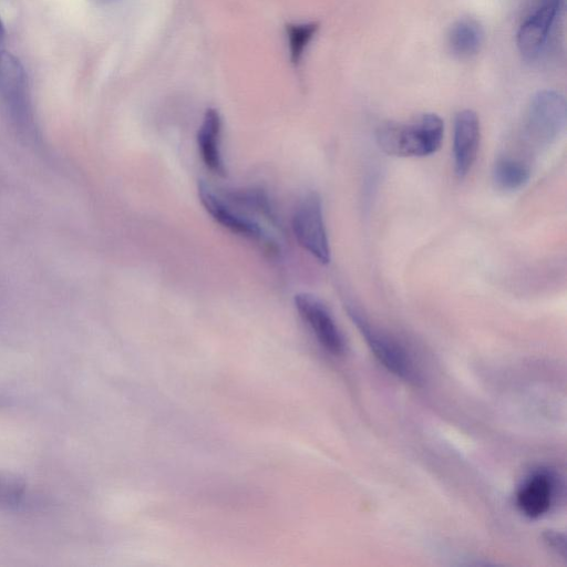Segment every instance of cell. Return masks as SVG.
<instances>
[{"label": "cell", "mask_w": 567, "mask_h": 567, "mask_svg": "<svg viewBox=\"0 0 567 567\" xmlns=\"http://www.w3.org/2000/svg\"><path fill=\"white\" fill-rule=\"evenodd\" d=\"M444 123L434 113L422 114L410 123H386L377 130L375 140L388 155L423 157L437 152L442 144Z\"/></svg>", "instance_id": "cell-1"}, {"label": "cell", "mask_w": 567, "mask_h": 567, "mask_svg": "<svg viewBox=\"0 0 567 567\" xmlns=\"http://www.w3.org/2000/svg\"><path fill=\"white\" fill-rule=\"evenodd\" d=\"M347 312L375 359L389 372L413 385L422 382L413 358L396 338L372 323L355 306L348 305Z\"/></svg>", "instance_id": "cell-2"}, {"label": "cell", "mask_w": 567, "mask_h": 567, "mask_svg": "<svg viewBox=\"0 0 567 567\" xmlns=\"http://www.w3.org/2000/svg\"><path fill=\"white\" fill-rule=\"evenodd\" d=\"M0 97L17 131L28 138L37 134L29 82L21 61L0 51Z\"/></svg>", "instance_id": "cell-3"}, {"label": "cell", "mask_w": 567, "mask_h": 567, "mask_svg": "<svg viewBox=\"0 0 567 567\" xmlns=\"http://www.w3.org/2000/svg\"><path fill=\"white\" fill-rule=\"evenodd\" d=\"M566 126V102L554 90L537 92L527 109L523 137L532 146L543 148L551 145Z\"/></svg>", "instance_id": "cell-4"}, {"label": "cell", "mask_w": 567, "mask_h": 567, "mask_svg": "<svg viewBox=\"0 0 567 567\" xmlns=\"http://www.w3.org/2000/svg\"><path fill=\"white\" fill-rule=\"evenodd\" d=\"M291 227L298 244L321 264H329L331 254L326 229L322 200L318 193L306 194L292 214Z\"/></svg>", "instance_id": "cell-5"}, {"label": "cell", "mask_w": 567, "mask_h": 567, "mask_svg": "<svg viewBox=\"0 0 567 567\" xmlns=\"http://www.w3.org/2000/svg\"><path fill=\"white\" fill-rule=\"evenodd\" d=\"M561 7L563 0H540L519 25L516 43L524 59L533 61L542 54Z\"/></svg>", "instance_id": "cell-6"}, {"label": "cell", "mask_w": 567, "mask_h": 567, "mask_svg": "<svg viewBox=\"0 0 567 567\" xmlns=\"http://www.w3.org/2000/svg\"><path fill=\"white\" fill-rule=\"evenodd\" d=\"M295 307L320 344L333 355L346 352V340L328 307L316 296L300 292Z\"/></svg>", "instance_id": "cell-7"}, {"label": "cell", "mask_w": 567, "mask_h": 567, "mask_svg": "<svg viewBox=\"0 0 567 567\" xmlns=\"http://www.w3.org/2000/svg\"><path fill=\"white\" fill-rule=\"evenodd\" d=\"M198 197L205 210L220 226L244 238L261 241L270 250L275 249L274 244L267 243L265 233L258 223L230 207L223 196L214 192L205 182L198 184Z\"/></svg>", "instance_id": "cell-8"}, {"label": "cell", "mask_w": 567, "mask_h": 567, "mask_svg": "<svg viewBox=\"0 0 567 567\" xmlns=\"http://www.w3.org/2000/svg\"><path fill=\"white\" fill-rule=\"evenodd\" d=\"M481 125L477 114L472 110L460 111L454 118L453 159L458 178L471 171L478 152Z\"/></svg>", "instance_id": "cell-9"}, {"label": "cell", "mask_w": 567, "mask_h": 567, "mask_svg": "<svg viewBox=\"0 0 567 567\" xmlns=\"http://www.w3.org/2000/svg\"><path fill=\"white\" fill-rule=\"evenodd\" d=\"M555 478L545 470L533 472L516 493L518 509L529 518L545 515L554 501Z\"/></svg>", "instance_id": "cell-10"}, {"label": "cell", "mask_w": 567, "mask_h": 567, "mask_svg": "<svg viewBox=\"0 0 567 567\" xmlns=\"http://www.w3.org/2000/svg\"><path fill=\"white\" fill-rule=\"evenodd\" d=\"M221 117L217 110L205 112L197 132V146L204 165L218 176L226 175L225 163L220 150Z\"/></svg>", "instance_id": "cell-11"}, {"label": "cell", "mask_w": 567, "mask_h": 567, "mask_svg": "<svg viewBox=\"0 0 567 567\" xmlns=\"http://www.w3.org/2000/svg\"><path fill=\"white\" fill-rule=\"evenodd\" d=\"M484 40L481 24L471 18L455 21L447 32V47L457 59L466 60L476 55Z\"/></svg>", "instance_id": "cell-12"}, {"label": "cell", "mask_w": 567, "mask_h": 567, "mask_svg": "<svg viewBox=\"0 0 567 567\" xmlns=\"http://www.w3.org/2000/svg\"><path fill=\"white\" fill-rule=\"evenodd\" d=\"M493 182L503 190H517L530 178V167L524 159L511 155L499 156L493 166Z\"/></svg>", "instance_id": "cell-13"}, {"label": "cell", "mask_w": 567, "mask_h": 567, "mask_svg": "<svg viewBox=\"0 0 567 567\" xmlns=\"http://www.w3.org/2000/svg\"><path fill=\"white\" fill-rule=\"evenodd\" d=\"M225 196L231 202L244 207L250 208L269 219L271 223H276L275 210L271 206L267 194L260 189H235L225 193Z\"/></svg>", "instance_id": "cell-14"}, {"label": "cell", "mask_w": 567, "mask_h": 567, "mask_svg": "<svg viewBox=\"0 0 567 567\" xmlns=\"http://www.w3.org/2000/svg\"><path fill=\"white\" fill-rule=\"evenodd\" d=\"M27 498V485L21 478L0 473V507L19 509L25 506Z\"/></svg>", "instance_id": "cell-15"}, {"label": "cell", "mask_w": 567, "mask_h": 567, "mask_svg": "<svg viewBox=\"0 0 567 567\" xmlns=\"http://www.w3.org/2000/svg\"><path fill=\"white\" fill-rule=\"evenodd\" d=\"M286 29L291 61L297 64L299 63L306 47L318 31L319 24L317 22L288 24Z\"/></svg>", "instance_id": "cell-16"}, {"label": "cell", "mask_w": 567, "mask_h": 567, "mask_svg": "<svg viewBox=\"0 0 567 567\" xmlns=\"http://www.w3.org/2000/svg\"><path fill=\"white\" fill-rule=\"evenodd\" d=\"M544 540L551 550L565 557V536L557 530H546Z\"/></svg>", "instance_id": "cell-17"}, {"label": "cell", "mask_w": 567, "mask_h": 567, "mask_svg": "<svg viewBox=\"0 0 567 567\" xmlns=\"http://www.w3.org/2000/svg\"><path fill=\"white\" fill-rule=\"evenodd\" d=\"M4 37H6V29H4V24L2 22V19L0 17V44L3 42Z\"/></svg>", "instance_id": "cell-18"}, {"label": "cell", "mask_w": 567, "mask_h": 567, "mask_svg": "<svg viewBox=\"0 0 567 567\" xmlns=\"http://www.w3.org/2000/svg\"><path fill=\"white\" fill-rule=\"evenodd\" d=\"M1 404H2V401H1V399H0V405H1Z\"/></svg>", "instance_id": "cell-19"}]
</instances>
